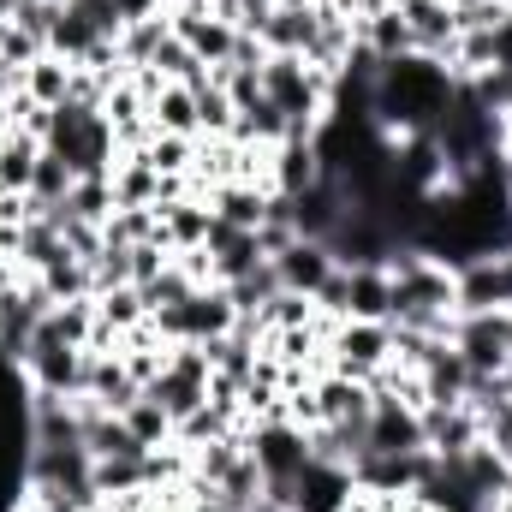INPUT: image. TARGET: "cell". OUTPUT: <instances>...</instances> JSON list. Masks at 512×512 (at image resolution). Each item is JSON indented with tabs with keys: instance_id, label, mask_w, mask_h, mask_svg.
<instances>
[{
	"instance_id": "cell-1",
	"label": "cell",
	"mask_w": 512,
	"mask_h": 512,
	"mask_svg": "<svg viewBox=\"0 0 512 512\" xmlns=\"http://www.w3.org/2000/svg\"><path fill=\"white\" fill-rule=\"evenodd\" d=\"M453 102V72L447 60H429V54H405V60H387L376 72V102H370V120L387 143L399 137H417V131H435V120L447 114Z\"/></svg>"
},
{
	"instance_id": "cell-2",
	"label": "cell",
	"mask_w": 512,
	"mask_h": 512,
	"mask_svg": "<svg viewBox=\"0 0 512 512\" xmlns=\"http://www.w3.org/2000/svg\"><path fill=\"white\" fill-rule=\"evenodd\" d=\"M42 149L60 155L78 179L114 173V161H120V137L102 120V108H78V102H60V108H54V126H48V143H42Z\"/></svg>"
},
{
	"instance_id": "cell-3",
	"label": "cell",
	"mask_w": 512,
	"mask_h": 512,
	"mask_svg": "<svg viewBox=\"0 0 512 512\" xmlns=\"http://www.w3.org/2000/svg\"><path fill=\"white\" fill-rule=\"evenodd\" d=\"M387 364H393V322H358V316L334 322V334H328V370H340L352 382H376Z\"/></svg>"
},
{
	"instance_id": "cell-4",
	"label": "cell",
	"mask_w": 512,
	"mask_h": 512,
	"mask_svg": "<svg viewBox=\"0 0 512 512\" xmlns=\"http://www.w3.org/2000/svg\"><path fill=\"white\" fill-rule=\"evenodd\" d=\"M167 30H173L209 72H221V66L233 60V42H239V24H233L227 12H215L209 0H167Z\"/></svg>"
},
{
	"instance_id": "cell-5",
	"label": "cell",
	"mask_w": 512,
	"mask_h": 512,
	"mask_svg": "<svg viewBox=\"0 0 512 512\" xmlns=\"http://www.w3.org/2000/svg\"><path fill=\"white\" fill-rule=\"evenodd\" d=\"M209 352L203 346H173L167 352V370L155 376V382L143 387V393H155L161 405H167V417L179 423V417H191L197 405H209Z\"/></svg>"
},
{
	"instance_id": "cell-6",
	"label": "cell",
	"mask_w": 512,
	"mask_h": 512,
	"mask_svg": "<svg viewBox=\"0 0 512 512\" xmlns=\"http://www.w3.org/2000/svg\"><path fill=\"white\" fill-rule=\"evenodd\" d=\"M245 447H251V459L262 465L268 489H286V483L310 465V441H304V429H298V423H286V417L251 423V429H245Z\"/></svg>"
},
{
	"instance_id": "cell-7",
	"label": "cell",
	"mask_w": 512,
	"mask_h": 512,
	"mask_svg": "<svg viewBox=\"0 0 512 512\" xmlns=\"http://www.w3.org/2000/svg\"><path fill=\"white\" fill-rule=\"evenodd\" d=\"M453 298H459V316H477V310L512 316V251L477 256V262L453 268Z\"/></svg>"
},
{
	"instance_id": "cell-8",
	"label": "cell",
	"mask_w": 512,
	"mask_h": 512,
	"mask_svg": "<svg viewBox=\"0 0 512 512\" xmlns=\"http://www.w3.org/2000/svg\"><path fill=\"white\" fill-rule=\"evenodd\" d=\"M352 489H358V477H352L346 465H322V459H310L280 495H286V507L292 512H346Z\"/></svg>"
},
{
	"instance_id": "cell-9",
	"label": "cell",
	"mask_w": 512,
	"mask_h": 512,
	"mask_svg": "<svg viewBox=\"0 0 512 512\" xmlns=\"http://www.w3.org/2000/svg\"><path fill=\"white\" fill-rule=\"evenodd\" d=\"M364 453H429V447H423V411H411L405 399H387V393H376ZM364 453H358V459H364Z\"/></svg>"
},
{
	"instance_id": "cell-10",
	"label": "cell",
	"mask_w": 512,
	"mask_h": 512,
	"mask_svg": "<svg viewBox=\"0 0 512 512\" xmlns=\"http://www.w3.org/2000/svg\"><path fill=\"white\" fill-rule=\"evenodd\" d=\"M399 18H405L417 54H429V60H447L453 54V42H459V6L453 0H405Z\"/></svg>"
},
{
	"instance_id": "cell-11",
	"label": "cell",
	"mask_w": 512,
	"mask_h": 512,
	"mask_svg": "<svg viewBox=\"0 0 512 512\" xmlns=\"http://www.w3.org/2000/svg\"><path fill=\"white\" fill-rule=\"evenodd\" d=\"M316 179H322V149H316V137H286V143L268 149V191H274V197H298V191H310Z\"/></svg>"
},
{
	"instance_id": "cell-12",
	"label": "cell",
	"mask_w": 512,
	"mask_h": 512,
	"mask_svg": "<svg viewBox=\"0 0 512 512\" xmlns=\"http://www.w3.org/2000/svg\"><path fill=\"white\" fill-rule=\"evenodd\" d=\"M316 24H322V6H316V0L268 6V18H262L256 42H262L268 54H310V42H316Z\"/></svg>"
},
{
	"instance_id": "cell-13",
	"label": "cell",
	"mask_w": 512,
	"mask_h": 512,
	"mask_svg": "<svg viewBox=\"0 0 512 512\" xmlns=\"http://www.w3.org/2000/svg\"><path fill=\"white\" fill-rule=\"evenodd\" d=\"M334 251L328 245H316V239H292L286 251L274 256V274H280V286L286 292H304V298H316L328 280H334Z\"/></svg>"
},
{
	"instance_id": "cell-14",
	"label": "cell",
	"mask_w": 512,
	"mask_h": 512,
	"mask_svg": "<svg viewBox=\"0 0 512 512\" xmlns=\"http://www.w3.org/2000/svg\"><path fill=\"white\" fill-rule=\"evenodd\" d=\"M209 262H215V280L221 286H239V280H251L256 268L268 262V251H262V239L256 233H245V227H221L215 221V233H209Z\"/></svg>"
},
{
	"instance_id": "cell-15",
	"label": "cell",
	"mask_w": 512,
	"mask_h": 512,
	"mask_svg": "<svg viewBox=\"0 0 512 512\" xmlns=\"http://www.w3.org/2000/svg\"><path fill=\"white\" fill-rule=\"evenodd\" d=\"M268 197H274V191H262L251 179H227V185H209V191H203V203L215 209V221H221V227H245V233L262 227Z\"/></svg>"
},
{
	"instance_id": "cell-16",
	"label": "cell",
	"mask_w": 512,
	"mask_h": 512,
	"mask_svg": "<svg viewBox=\"0 0 512 512\" xmlns=\"http://www.w3.org/2000/svg\"><path fill=\"white\" fill-rule=\"evenodd\" d=\"M340 280H346L340 316L387 322V310H393V280H387V268H340Z\"/></svg>"
},
{
	"instance_id": "cell-17",
	"label": "cell",
	"mask_w": 512,
	"mask_h": 512,
	"mask_svg": "<svg viewBox=\"0 0 512 512\" xmlns=\"http://www.w3.org/2000/svg\"><path fill=\"white\" fill-rule=\"evenodd\" d=\"M72 72H78V60H66V54H36L24 72H18V90L36 102V108H60V102H72Z\"/></svg>"
},
{
	"instance_id": "cell-18",
	"label": "cell",
	"mask_w": 512,
	"mask_h": 512,
	"mask_svg": "<svg viewBox=\"0 0 512 512\" xmlns=\"http://www.w3.org/2000/svg\"><path fill=\"white\" fill-rule=\"evenodd\" d=\"M149 126L167 131V137H203V120H197V90L191 84H161L149 90Z\"/></svg>"
},
{
	"instance_id": "cell-19",
	"label": "cell",
	"mask_w": 512,
	"mask_h": 512,
	"mask_svg": "<svg viewBox=\"0 0 512 512\" xmlns=\"http://www.w3.org/2000/svg\"><path fill=\"white\" fill-rule=\"evenodd\" d=\"M358 48H370L382 66L417 54V48H411V30H405V18H399V6H387V0H376V6L358 18Z\"/></svg>"
},
{
	"instance_id": "cell-20",
	"label": "cell",
	"mask_w": 512,
	"mask_h": 512,
	"mask_svg": "<svg viewBox=\"0 0 512 512\" xmlns=\"http://www.w3.org/2000/svg\"><path fill=\"white\" fill-rule=\"evenodd\" d=\"M84 393L96 399V405H108V411H126L131 399L143 393L137 376L126 370V358L120 352H90V376H84Z\"/></svg>"
},
{
	"instance_id": "cell-21",
	"label": "cell",
	"mask_w": 512,
	"mask_h": 512,
	"mask_svg": "<svg viewBox=\"0 0 512 512\" xmlns=\"http://www.w3.org/2000/svg\"><path fill=\"white\" fill-rule=\"evenodd\" d=\"M36 161H42V143H36L30 131H0V191H12V197H30Z\"/></svg>"
},
{
	"instance_id": "cell-22",
	"label": "cell",
	"mask_w": 512,
	"mask_h": 512,
	"mask_svg": "<svg viewBox=\"0 0 512 512\" xmlns=\"http://www.w3.org/2000/svg\"><path fill=\"white\" fill-rule=\"evenodd\" d=\"M120 417H126V429L137 435V447H143V453H155V447H167V441H173V417H167V405H161L155 393H137Z\"/></svg>"
},
{
	"instance_id": "cell-23",
	"label": "cell",
	"mask_w": 512,
	"mask_h": 512,
	"mask_svg": "<svg viewBox=\"0 0 512 512\" xmlns=\"http://www.w3.org/2000/svg\"><path fill=\"white\" fill-rule=\"evenodd\" d=\"M143 161H149L161 179H191V173H197V137H167V131H149Z\"/></svg>"
},
{
	"instance_id": "cell-24",
	"label": "cell",
	"mask_w": 512,
	"mask_h": 512,
	"mask_svg": "<svg viewBox=\"0 0 512 512\" xmlns=\"http://www.w3.org/2000/svg\"><path fill=\"white\" fill-rule=\"evenodd\" d=\"M72 185H78V173H72L60 155H48V149H42V161H36V179H30V203L48 215V209H60V203L72 197Z\"/></svg>"
},
{
	"instance_id": "cell-25",
	"label": "cell",
	"mask_w": 512,
	"mask_h": 512,
	"mask_svg": "<svg viewBox=\"0 0 512 512\" xmlns=\"http://www.w3.org/2000/svg\"><path fill=\"white\" fill-rule=\"evenodd\" d=\"M185 512H233V507H227L215 489H203V495H191V507H185Z\"/></svg>"
},
{
	"instance_id": "cell-26",
	"label": "cell",
	"mask_w": 512,
	"mask_h": 512,
	"mask_svg": "<svg viewBox=\"0 0 512 512\" xmlns=\"http://www.w3.org/2000/svg\"><path fill=\"white\" fill-rule=\"evenodd\" d=\"M387 6H405V0H387Z\"/></svg>"
},
{
	"instance_id": "cell-27",
	"label": "cell",
	"mask_w": 512,
	"mask_h": 512,
	"mask_svg": "<svg viewBox=\"0 0 512 512\" xmlns=\"http://www.w3.org/2000/svg\"><path fill=\"white\" fill-rule=\"evenodd\" d=\"M495 512H512V507H495Z\"/></svg>"
},
{
	"instance_id": "cell-28",
	"label": "cell",
	"mask_w": 512,
	"mask_h": 512,
	"mask_svg": "<svg viewBox=\"0 0 512 512\" xmlns=\"http://www.w3.org/2000/svg\"><path fill=\"white\" fill-rule=\"evenodd\" d=\"M0 24H6V12H0Z\"/></svg>"
}]
</instances>
